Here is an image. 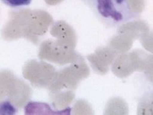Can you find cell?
<instances>
[{"label":"cell","instance_id":"cell-1","mask_svg":"<svg viewBox=\"0 0 153 115\" xmlns=\"http://www.w3.org/2000/svg\"><path fill=\"white\" fill-rule=\"evenodd\" d=\"M94 3L98 16L109 26H121L136 16L128 0H94Z\"/></svg>","mask_w":153,"mask_h":115},{"label":"cell","instance_id":"cell-2","mask_svg":"<svg viewBox=\"0 0 153 115\" xmlns=\"http://www.w3.org/2000/svg\"><path fill=\"white\" fill-rule=\"evenodd\" d=\"M146 52L140 50L119 55L112 65V71L120 78H125L134 71L141 72Z\"/></svg>","mask_w":153,"mask_h":115},{"label":"cell","instance_id":"cell-3","mask_svg":"<svg viewBox=\"0 0 153 115\" xmlns=\"http://www.w3.org/2000/svg\"><path fill=\"white\" fill-rule=\"evenodd\" d=\"M138 112L140 114H153V91L142 99Z\"/></svg>","mask_w":153,"mask_h":115},{"label":"cell","instance_id":"cell-4","mask_svg":"<svg viewBox=\"0 0 153 115\" xmlns=\"http://www.w3.org/2000/svg\"><path fill=\"white\" fill-rule=\"evenodd\" d=\"M142 72L144 73L148 80L153 83V55L146 54Z\"/></svg>","mask_w":153,"mask_h":115},{"label":"cell","instance_id":"cell-5","mask_svg":"<svg viewBox=\"0 0 153 115\" xmlns=\"http://www.w3.org/2000/svg\"><path fill=\"white\" fill-rule=\"evenodd\" d=\"M140 40L143 47L153 53V32H147L140 38Z\"/></svg>","mask_w":153,"mask_h":115},{"label":"cell","instance_id":"cell-6","mask_svg":"<svg viewBox=\"0 0 153 115\" xmlns=\"http://www.w3.org/2000/svg\"><path fill=\"white\" fill-rule=\"evenodd\" d=\"M1 1L8 7L17 8L29 5L32 0H1Z\"/></svg>","mask_w":153,"mask_h":115}]
</instances>
